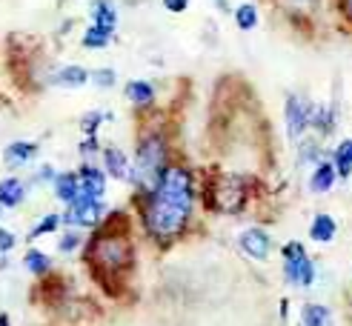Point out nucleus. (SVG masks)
Listing matches in <instances>:
<instances>
[{
    "label": "nucleus",
    "instance_id": "nucleus-1",
    "mask_svg": "<svg viewBox=\"0 0 352 326\" xmlns=\"http://www.w3.org/2000/svg\"><path fill=\"white\" fill-rule=\"evenodd\" d=\"M195 209V181L184 166H166L152 192L144 195L140 220L155 244H172L184 235Z\"/></svg>",
    "mask_w": 352,
    "mask_h": 326
},
{
    "label": "nucleus",
    "instance_id": "nucleus-2",
    "mask_svg": "<svg viewBox=\"0 0 352 326\" xmlns=\"http://www.w3.org/2000/svg\"><path fill=\"white\" fill-rule=\"evenodd\" d=\"M86 257L100 269V272H126L135 261V252L129 237L118 232V229H103L89 240V249H86Z\"/></svg>",
    "mask_w": 352,
    "mask_h": 326
},
{
    "label": "nucleus",
    "instance_id": "nucleus-3",
    "mask_svg": "<svg viewBox=\"0 0 352 326\" xmlns=\"http://www.w3.org/2000/svg\"><path fill=\"white\" fill-rule=\"evenodd\" d=\"M166 141L164 135H146L144 141L138 143V152H135V166H132V181L135 186L140 189V195L152 192L161 181V175L166 172L169 161H166Z\"/></svg>",
    "mask_w": 352,
    "mask_h": 326
},
{
    "label": "nucleus",
    "instance_id": "nucleus-4",
    "mask_svg": "<svg viewBox=\"0 0 352 326\" xmlns=\"http://www.w3.org/2000/svg\"><path fill=\"white\" fill-rule=\"evenodd\" d=\"M209 200L223 215H238L250 200V178L243 175H215L209 183Z\"/></svg>",
    "mask_w": 352,
    "mask_h": 326
},
{
    "label": "nucleus",
    "instance_id": "nucleus-5",
    "mask_svg": "<svg viewBox=\"0 0 352 326\" xmlns=\"http://www.w3.org/2000/svg\"><path fill=\"white\" fill-rule=\"evenodd\" d=\"M280 261H284V281L295 289H309L315 283V261L309 257L307 246L301 240H287L284 246H280Z\"/></svg>",
    "mask_w": 352,
    "mask_h": 326
},
{
    "label": "nucleus",
    "instance_id": "nucleus-6",
    "mask_svg": "<svg viewBox=\"0 0 352 326\" xmlns=\"http://www.w3.org/2000/svg\"><path fill=\"white\" fill-rule=\"evenodd\" d=\"M309 115H312V100L307 95H295V92L287 95L284 124H287V135H289L292 143H298L309 132Z\"/></svg>",
    "mask_w": 352,
    "mask_h": 326
},
{
    "label": "nucleus",
    "instance_id": "nucleus-7",
    "mask_svg": "<svg viewBox=\"0 0 352 326\" xmlns=\"http://www.w3.org/2000/svg\"><path fill=\"white\" fill-rule=\"evenodd\" d=\"M103 212H107L103 200H92V198L78 195V200L69 203L66 212L60 218H63V223H69V226H86V229H92V226H98V223L103 220Z\"/></svg>",
    "mask_w": 352,
    "mask_h": 326
},
{
    "label": "nucleus",
    "instance_id": "nucleus-8",
    "mask_svg": "<svg viewBox=\"0 0 352 326\" xmlns=\"http://www.w3.org/2000/svg\"><path fill=\"white\" fill-rule=\"evenodd\" d=\"M238 246L246 257H252V261H267L272 255V237L263 226H250V229L241 232Z\"/></svg>",
    "mask_w": 352,
    "mask_h": 326
},
{
    "label": "nucleus",
    "instance_id": "nucleus-9",
    "mask_svg": "<svg viewBox=\"0 0 352 326\" xmlns=\"http://www.w3.org/2000/svg\"><path fill=\"white\" fill-rule=\"evenodd\" d=\"M338 106H332V103H312V115H309V129L315 135H321V141L324 137H329L332 132L338 129Z\"/></svg>",
    "mask_w": 352,
    "mask_h": 326
},
{
    "label": "nucleus",
    "instance_id": "nucleus-10",
    "mask_svg": "<svg viewBox=\"0 0 352 326\" xmlns=\"http://www.w3.org/2000/svg\"><path fill=\"white\" fill-rule=\"evenodd\" d=\"M78 186H80V195L83 198L100 200L103 192H107V172L92 166V163H83L80 172H78Z\"/></svg>",
    "mask_w": 352,
    "mask_h": 326
},
{
    "label": "nucleus",
    "instance_id": "nucleus-11",
    "mask_svg": "<svg viewBox=\"0 0 352 326\" xmlns=\"http://www.w3.org/2000/svg\"><path fill=\"white\" fill-rule=\"evenodd\" d=\"M103 154V172L118 181H132V163L126 158V152H120L118 146H107V149H100Z\"/></svg>",
    "mask_w": 352,
    "mask_h": 326
},
{
    "label": "nucleus",
    "instance_id": "nucleus-12",
    "mask_svg": "<svg viewBox=\"0 0 352 326\" xmlns=\"http://www.w3.org/2000/svg\"><path fill=\"white\" fill-rule=\"evenodd\" d=\"M338 175H336V166L329 161H321L312 166V175H309V192L312 195H327L332 186H336Z\"/></svg>",
    "mask_w": 352,
    "mask_h": 326
},
{
    "label": "nucleus",
    "instance_id": "nucleus-13",
    "mask_svg": "<svg viewBox=\"0 0 352 326\" xmlns=\"http://www.w3.org/2000/svg\"><path fill=\"white\" fill-rule=\"evenodd\" d=\"M338 235V220L332 218L329 212H318L309 223V237L315 244H332Z\"/></svg>",
    "mask_w": 352,
    "mask_h": 326
},
{
    "label": "nucleus",
    "instance_id": "nucleus-14",
    "mask_svg": "<svg viewBox=\"0 0 352 326\" xmlns=\"http://www.w3.org/2000/svg\"><path fill=\"white\" fill-rule=\"evenodd\" d=\"M26 198V183L21 178H6L0 181V209H14Z\"/></svg>",
    "mask_w": 352,
    "mask_h": 326
},
{
    "label": "nucleus",
    "instance_id": "nucleus-15",
    "mask_svg": "<svg viewBox=\"0 0 352 326\" xmlns=\"http://www.w3.org/2000/svg\"><path fill=\"white\" fill-rule=\"evenodd\" d=\"M89 9H92V26L115 32V26H118V6L112 3V0H92Z\"/></svg>",
    "mask_w": 352,
    "mask_h": 326
},
{
    "label": "nucleus",
    "instance_id": "nucleus-16",
    "mask_svg": "<svg viewBox=\"0 0 352 326\" xmlns=\"http://www.w3.org/2000/svg\"><path fill=\"white\" fill-rule=\"evenodd\" d=\"M55 195H58V200L60 203H72V200H78V195H80V186H78V172H60V175H55Z\"/></svg>",
    "mask_w": 352,
    "mask_h": 326
},
{
    "label": "nucleus",
    "instance_id": "nucleus-17",
    "mask_svg": "<svg viewBox=\"0 0 352 326\" xmlns=\"http://www.w3.org/2000/svg\"><path fill=\"white\" fill-rule=\"evenodd\" d=\"M34 154H38V146H34V143H29V141H14V143H9L6 152H3V163L12 166V169H17V166L29 163Z\"/></svg>",
    "mask_w": 352,
    "mask_h": 326
},
{
    "label": "nucleus",
    "instance_id": "nucleus-18",
    "mask_svg": "<svg viewBox=\"0 0 352 326\" xmlns=\"http://www.w3.org/2000/svg\"><path fill=\"white\" fill-rule=\"evenodd\" d=\"M332 166H336L338 178H349L352 175V137H344V141L332 149Z\"/></svg>",
    "mask_w": 352,
    "mask_h": 326
},
{
    "label": "nucleus",
    "instance_id": "nucleus-19",
    "mask_svg": "<svg viewBox=\"0 0 352 326\" xmlns=\"http://www.w3.org/2000/svg\"><path fill=\"white\" fill-rule=\"evenodd\" d=\"M301 326H332V309L324 303H304Z\"/></svg>",
    "mask_w": 352,
    "mask_h": 326
},
{
    "label": "nucleus",
    "instance_id": "nucleus-20",
    "mask_svg": "<svg viewBox=\"0 0 352 326\" xmlns=\"http://www.w3.org/2000/svg\"><path fill=\"white\" fill-rule=\"evenodd\" d=\"M55 83L63 86V89H80V86L89 83V72L83 66H63L55 75Z\"/></svg>",
    "mask_w": 352,
    "mask_h": 326
},
{
    "label": "nucleus",
    "instance_id": "nucleus-21",
    "mask_svg": "<svg viewBox=\"0 0 352 326\" xmlns=\"http://www.w3.org/2000/svg\"><path fill=\"white\" fill-rule=\"evenodd\" d=\"M126 100H132L135 106H152L155 86L149 80H129L126 83Z\"/></svg>",
    "mask_w": 352,
    "mask_h": 326
},
{
    "label": "nucleus",
    "instance_id": "nucleus-22",
    "mask_svg": "<svg viewBox=\"0 0 352 326\" xmlns=\"http://www.w3.org/2000/svg\"><path fill=\"white\" fill-rule=\"evenodd\" d=\"M321 163V143L315 137H301L298 141V166H315Z\"/></svg>",
    "mask_w": 352,
    "mask_h": 326
},
{
    "label": "nucleus",
    "instance_id": "nucleus-23",
    "mask_svg": "<svg viewBox=\"0 0 352 326\" xmlns=\"http://www.w3.org/2000/svg\"><path fill=\"white\" fill-rule=\"evenodd\" d=\"M112 34L115 32H109V29H100V26H89L86 29V34H83V46L86 49H107L109 43H112Z\"/></svg>",
    "mask_w": 352,
    "mask_h": 326
},
{
    "label": "nucleus",
    "instance_id": "nucleus-24",
    "mask_svg": "<svg viewBox=\"0 0 352 326\" xmlns=\"http://www.w3.org/2000/svg\"><path fill=\"white\" fill-rule=\"evenodd\" d=\"M235 23H238L241 32H252L258 26V9L252 3H241L235 9Z\"/></svg>",
    "mask_w": 352,
    "mask_h": 326
},
{
    "label": "nucleus",
    "instance_id": "nucleus-25",
    "mask_svg": "<svg viewBox=\"0 0 352 326\" xmlns=\"http://www.w3.org/2000/svg\"><path fill=\"white\" fill-rule=\"evenodd\" d=\"M23 266H26L29 272H34V275H43V272L52 266V261H49V255L38 252V249H29V252L23 255Z\"/></svg>",
    "mask_w": 352,
    "mask_h": 326
},
{
    "label": "nucleus",
    "instance_id": "nucleus-26",
    "mask_svg": "<svg viewBox=\"0 0 352 326\" xmlns=\"http://www.w3.org/2000/svg\"><path fill=\"white\" fill-rule=\"evenodd\" d=\"M112 115H103V112H86L83 117H80V129H83V135L86 137H95V132L100 129V124H103V120H109Z\"/></svg>",
    "mask_w": 352,
    "mask_h": 326
},
{
    "label": "nucleus",
    "instance_id": "nucleus-27",
    "mask_svg": "<svg viewBox=\"0 0 352 326\" xmlns=\"http://www.w3.org/2000/svg\"><path fill=\"white\" fill-rule=\"evenodd\" d=\"M60 223H63V218L60 215H46L41 223H38V226H34L32 232H29V237L34 240V237H41V235H49V232H58V226H60Z\"/></svg>",
    "mask_w": 352,
    "mask_h": 326
},
{
    "label": "nucleus",
    "instance_id": "nucleus-28",
    "mask_svg": "<svg viewBox=\"0 0 352 326\" xmlns=\"http://www.w3.org/2000/svg\"><path fill=\"white\" fill-rule=\"evenodd\" d=\"M89 80L98 86V89H112L118 75H115V69H95V72H89Z\"/></svg>",
    "mask_w": 352,
    "mask_h": 326
},
{
    "label": "nucleus",
    "instance_id": "nucleus-29",
    "mask_svg": "<svg viewBox=\"0 0 352 326\" xmlns=\"http://www.w3.org/2000/svg\"><path fill=\"white\" fill-rule=\"evenodd\" d=\"M80 244H83L80 232H66V235L60 237V252H75Z\"/></svg>",
    "mask_w": 352,
    "mask_h": 326
},
{
    "label": "nucleus",
    "instance_id": "nucleus-30",
    "mask_svg": "<svg viewBox=\"0 0 352 326\" xmlns=\"http://www.w3.org/2000/svg\"><path fill=\"white\" fill-rule=\"evenodd\" d=\"M14 244H17V237L9 229H0V252H12Z\"/></svg>",
    "mask_w": 352,
    "mask_h": 326
},
{
    "label": "nucleus",
    "instance_id": "nucleus-31",
    "mask_svg": "<svg viewBox=\"0 0 352 326\" xmlns=\"http://www.w3.org/2000/svg\"><path fill=\"white\" fill-rule=\"evenodd\" d=\"M164 9L172 12V14H181L189 9V0H164Z\"/></svg>",
    "mask_w": 352,
    "mask_h": 326
},
{
    "label": "nucleus",
    "instance_id": "nucleus-32",
    "mask_svg": "<svg viewBox=\"0 0 352 326\" xmlns=\"http://www.w3.org/2000/svg\"><path fill=\"white\" fill-rule=\"evenodd\" d=\"M98 149H100V146H98V137H86V141L80 143V152H83V154H95Z\"/></svg>",
    "mask_w": 352,
    "mask_h": 326
},
{
    "label": "nucleus",
    "instance_id": "nucleus-33",
    "mask_svg": "<svg viewBox=\"0 0 352 326\" xmlns=\"http://www.w3.org/2000/svg\"><path fill=\"white\" fill-rule=\"evenodd\" d=\"M338 9H341V14L346 17V23L352 26V0H338Z\"/></svg>",
    "mask_w": 352,
    "mask_h": 326
},
{
    "label": "nucleus",
    "instance_id": "nucleus-34",
    "mask_svg": "<svg viewBox=\"0 0 352 326\" xmlns=\"http://www.w3.org/2000/svg\"><path fill=\"white\" fill-rule=\"evenodd\" d=\"M46 181H55V169H52V166H43L38 172V183H46Z\"/></svg>",
    "mask_w": 352,
    "mask_h": 326
},
{
    "label": "nucleus",
    "instance_id": "nucleus-35",
    "mask_svg": "<svg viewBox=\"0 0 352 326\" xmlns=\"http://www.w3.org/2000/svg\"><path fill=\"white\" fill-rule=\"evenodd\" d=\"M215 6H218L221 12H230V0H215Z\"/></svg>",
    "mask_w": 352,
    "mask_h": 326
},
{
    "label": "nucleus",
    "instance_id": "nucleus-36",
    "mask_svg": "<svg viewBox=\"0 0 352 326\" xmlns=\"http://www.w3.org/2000/svg\"><path fill=\"white\" fill-rule=\"evenodd\" d=\"M0 326H9V318L6 315H0Z\"/></svg>",
    "mask_w": 352,
    "mask_h": 326
}]
</instances>
